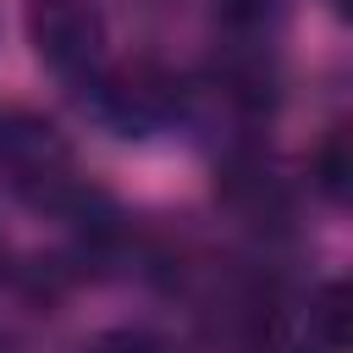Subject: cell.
I'll use <instances>...</instances> for the list:
<instances>
[{"label":"cell","instance_id":"obj_4","mask_svg":"<svg viewBox=\"0 0 353 353\" xmlns=\"http://www.w3.org/2000/svg\"><path fill=\"white\" fill-rule=\"evenodd\" d=\"M83 353H165V342L149 336V331H105V336H94Z\"/></svg>","mask_w":353,"mask_h":353},{"label":"cell","instance_id":"obj_5","mask_svg":"<svg viewBox=\"0 0 353 353\" xmlns=\"http://www.w3.org/2000/svg\"><path fill=\"white\" fill-rule=\"evenodd\" d=\"M276 11V0H221V17L237 28V33H254L265 28V17Z\"/></svg>","mask_w":353,"mask_h":353},{"label":"cell","instance_id":"obj_1","mask_svg":"<svg viewBox=\"0 0 353 353\" xmlns=\"http://www.w3.org/2000/svg\"><path fill=\"white\" fill-rule=\"evenodd\" d=\"M28 39L61 77H88L105 55V22L88 0H28Z\"/></svg>","mask_w":353,"mask_h":353},{"label":"cell","instance_id":"obj_3","mask_svg":"<svg viewBox=\"0 0 353 353\" xmlns=\"http://www.w3.org/2000/svg\"><path fill=\"white\" fill-rule=\"evenodd\" d=\"M347 176H353V154H347V138L331 132L320 149H314V188L325 199H342L347 193Z\"/></svg>","mask_w":353,"mask_h":353},{"label":"cell","instance_id":"obj_2","mask_svg":"<svg viewBox=\"0 0 353 353\" xmlns=\"http://www.w3.org/2000/svg\"><path fill=\"white\" fill-rule=\"evenodd\" d=\"M0 160L17 188H33L39 199H77L72 154L44 116H6L0 121Z\"/></svg>","mask_w":353,"mask_h":353}]
</instances>
